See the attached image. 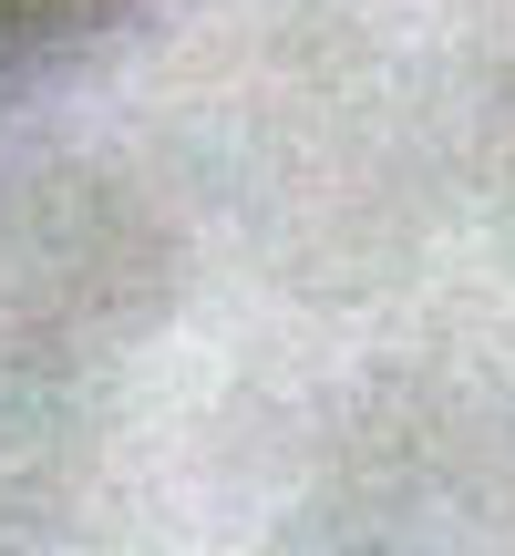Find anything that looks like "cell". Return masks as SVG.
<instances>
[{
	"label": "cell",
	"mask_w": 515,
	"mask_h": 556,
	"mask_svg": "<svg viewBox=\"0 0 515 556\" xmlns=\"http://www.w3.org/2000/svg\"><path fill=\"white\" fill-rule=\"evenodd\" d=\"M52 11H73V0H0V31L11 21H52Z\"/></svg>",
	"instance_id": "cell-1"
}]
</instances>
